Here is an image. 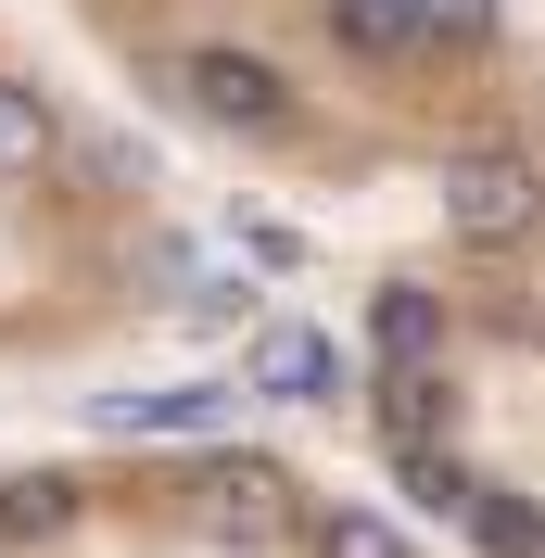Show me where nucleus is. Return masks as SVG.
Instances as JSON below:
<instances>
[{"label": "nucleus", "instance_id": "nucleus-5", "mask_svg": "<svg viewBox=\"0 0 545 558\" xmlns=\"http://www.w3.org/2000/svg\"><path fill=\"white\" fill-rule=\"evenodd\" d=\"M191 495H204L216 533H279V470H267V457H204Z\"/></svg>", "mask_w": 545, "mask_h": 558}, {"label": "nucleus", "instance_id": "nucleus-8", "mask_svg": "<svg viewBox=\"0 0 545 558\" xmlns=\"http://www.w3.org/2000/svg\"><path fill=\"white\" fill-rule=\"evenodd\" d=\"M368 330H380V368H432V355H444V305H432V292H407V279L368 305Z\"/></svg>", "mask_w": 545, "mask_h": 558}, {"label": "nucleus", "instance_id": "nucleus-3", "mask_svg": "<svg viewBox=\"0 0 545 558\" xmlns=\"http://www.w3.org/2000/svg\"><path fill=\"white\" fill-rule=\"evenodd\" d=\"M254 393H279V407H317V393L342 381V343L330 330H305V317H279V330H254V368H241Z\"/></svg>", "mask_w": 545, "mask_h": 558}, {"label": "nucleus", "instance_id": "nucleus-12", "mask_svg": "<svg viewBox=\"0 0 545 558\" xmlns=\"http://www.w3.org/2000/svg\"><path fill=\"white\" fill-rule=\"evenodd\" d=\"M317 558H407V533L380 521V508H330L317 521Z\"/></svg>", "mask_w": 545, "mask_h": 558}, {"label": "nucleus", "instance_id": "nucleus-9", "mask_svg": "<svg viewBox=\"0 0 545 558\" xmlns=\"http://www.w3.org/2000/svg\"><path fill=\"white\" fill-rule=\"evenodd\" d=\"M216 418H229V393H216V381H178V393H114L102 432H216Z\"/></svg>", "mask_w": 545, "mask_h": 558}, {"label": "nucleus", "instance_id": "nucleus-13", "mask_svg": "<svg viewBox=\"0 0 545 558\" xmlns=\"http://www.w3.org/2000/svg\"><path fill=\"white\" fill-rule=\"evenodd\" d=\"M419 26H432V51H495V0H419Z\"/></svg>", "mask_w": 545, "mask_h": 558}, {"label": "nucleus", "instance_id": "nucleus-11", "mask_svg": "<svg viewBox=\"0 0 545 558\" xmlns=\"http://www.w3.org/2000/svg\"><path fill=\"white\" fill-rule=\"evenodd\" d=\"M393 483H407L419 508H444V521L470 508V470H457V457H444V445H393Z\"/></svg>", "mask_w": 545, "mask_h": 558}, {"label": "nucleus", "instance_id": "nucleus-6", "mask_svg": "<svg viewBox=\"0 0 545 558\" xmlns=\"http://www.w3.org/2000/svg\"><path fill=\"white\" fill-rule=\"evenodd\" d=\"M368 418H380V445H444V418H457V393H444V368H380Z\"/></svg>", "mask_w": 545, "mask_h": 558}, {"label": "nucleus", "instance_id": "nucleus-14", "mask_svg": "<svg viewBox=\"0 0 545 558\" xmlns=\"http://www.w3.org/2000/svg\"><path fill=\"white\" fill-rule=\"evenodd\" d=\"M64 521V483H0V533H51Z\"/></svg>", "mask_w": 545, "mask_h": 558}, {"label": "nucleus", "instance_id": "nucleus-1", "mask_svg": "<svg viewBox=\"0 0 545 558\" xmlns=\"http://www.w3.org/2000/svg\"><path fill=\"white\" fill-rule=\"evenodd\" d=\"M166 89L204 114V128H229V140H292V76H279L267 51H229V38H216V51H191Z\"/></svg>", "mask_w": 545, "mask_h": 558}, {"label": "nucleus", "instance_id": "nucleus-2", "mask_svg": "<svg viewBox=\"0 0 545 558\" xmlns=\"http://www.w3.org/2000/svg\"><path fill=\"white\" fill-rule=\"evenodd\" d=\"M533 216H545V166H533V153L482 140V153L444 166V229H457V242H520Z\"/></svg>", "mask_w": 545, "mask_h": 558}, {"label": "nucleus", "instance_id": "nucleus-4", "mask_svg": "<svg viewBox=\"0 0 545 558\" xmlns=\"http://www.w3.org/2000/svg\"><path fill=\"white\" fill-rule=\"evenodd\" d=\"M317 13H330V38L342 51H355V64H432V26H419V0H317Z\"/></svg>", "mask_w": 545, "mask_h": 558}, {"label": "nucleus", "instance_id": "nucleus-7", "mask_svg": "<svg viewBox=\"0 0 545 558\" xmlns=\"http://www.w3.org/2000/svg\"><path fill=\"white\" fill-rule=\"evenodd\" d=\"M51 153H64V114L38 102L26 76H0V178H38Z\"/></svg>", "mask_w": 545, "mask_h": 558}, {"label": "nucleus", "instance_id": "nucleus-10", "mask_svg": "<svg viewBox=\"0 0 545 558\" xmlns=\"http://www.w3.org/2000/svg\"><path fill=\"white\" fill-rule=\"evenodd\" d=\"M457 521L482 533V558H545V508H533V495H508V483H470Z\"/></svg>", "mask_w": 545, "mask_h": 558}]
</instances>
